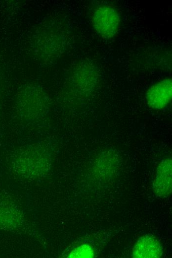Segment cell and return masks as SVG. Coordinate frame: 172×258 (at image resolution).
<instances>
[{
    "label": "cell",
    "instance_id": "3957f363",
    "mask_svg": "<svg viewBox=\"0 0 172 258\" xmlns=\"http://www.w3.org/2000/svg\"><path fill=\"white\" fill-rule=\"evenodd\" d=\"M155 194L160 197L169 196L172 191V162L171 158L163 159L159 164L153 183Z\"/></svg>",
    "mask_w": 172,
    "mask_h": 258
},
{
    "label": "cell",
    "instance_id": "6da1fadb",
    "mask_svg": "<svg viewBox=\"0 0 172 258\" xmlns=\"http://www.w3.org/2000/svg\"><path fill=\"white\" fill-rule=\"evenodd\" d=\"M92 23L96 31L102 37L109 39L117 34L120 24V17L113 7L102 5L95 10Z\"/></svg>",
    "mask_w": 172,
    "mask_h": 258
},
{
    "label": "cell",
    "instance_id": "277c9868",
    "mask_svg": "<svg viewBox=\"0 0 172 258\" xmlns=\"http://www.w3.org/2000/svg\"><path fill=\"white\" fill-rule=\"evenodd\" d=\"M163 254V247L160 241L150 234L140 237L133 248V258H158Z\"/></svg>",
    "mask_w": 172,
    "mask_h": 258
},
{
    "label": "cell",
    "instance_id": "7a4b0ae2",
    "mask_svg": "<svg viewBox=\"0 0 172 258\" xmlns=\"http://www.w3.org/2000/svg\"><path fill=\"white\" fill-rule=\"evenodd\" d=\"M172 96V78L161 80L149 88L145 98L148 106L154 110H161L171 102Z\"/></svg>",
    "mask_w": 172,
    "mask_h": 258
},
{
    "label": "cell",
    "instance_id": "5b68a950",
    "mask_svg": "<svg viewBox=\"0 0 172 258\" xmlns=\"http://www.w3.org/2000/svg\"><path fill=\"white\" fill-rule=\"evenodd\" d=\"M94 256L92 248L86 245H82L76 249L70 254L71 258H92Z\"/></svg>",
    "mask_w": 172,
    "mask_h": 258
}]
</instances>
